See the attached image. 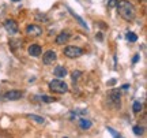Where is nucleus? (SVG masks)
Here are the masks:
<instances>
[{"mask_svg":"<svg viewBox=\"0 0 147 138\" xmlns=\"http://www.w3.org/2000/svg\"><path fill=\"white\" fill-rule=\"evenodd\" d=\"M127 40H128V41H131V43H136V41H138V36L135 34V33L129 32V33H127Z\"/></svg>","mask_w":147,"mask_h":138,"instance_id":"f3484780","label":"nucleus"},{"mask_svg":"<svg viewBox=\"0 0 147 138\" xmlns=\"http://www.w3.org/2000/svg\"><path fill=\"white\" fill-rule=\"evenodd\" d=\"M128 88H129V85H123V89H124V90H127Z\"/></svg>","mask_w":147,"mask_h":138,"instance_id":"393cba45","label":"nucleus"},{"mask_svg":"<svg viewBox=\"0 0 147 138\" xmlns=\"http://www.w3.org/2000/svg\"><path fill=\"white\" fill-rule=\"evenodd\" d=\"M41 52H42V49L38 44H33V45L29 47V55L33 56V58H38L41 55Z\"/></svg>","mask_w":147,"mask_h":138,"instance_id":"1a4fd4ad","label":"nucleus"},{"mask_svg":"<svg viewBox=\"0 0 147 138\" xmlns=\"http://www.w3.org/2000/svg\"><path fill=\"white\" fill-rule=\"evenodd\" d=\"M22 96H23V93L19 90H10L4 94V100L7 101H16L19 100V99H22Z\"/></svg>","mask_w":147,"mask_h":138,"instance_id":"6e6552de","label":"nucleus"},{"mask_svg":"<svg viewBox=\"0 0 147 138\" xmlns=\"http://www.w3.org/2000/svg\"><path fill=\"white\" fill-rule=\"evenodd\" d=\"M3 26H4L5 32L8 33V34H16L18 33V23H16L14 19H7V21H4V23H3Z\"/></svg>","mask_w":147,"mask_h":138,"instance_id":"39448f33","label":"nucleus"},{"mask_svg":"<svg viewBox=\"0 0 147 138\" xmlns=\"http://www.w3.org/2000/svg\"><path fill=\"white\" fill-rule=\"evenodd\" d=\"M56 59H57V55H56V52L52 51V49L47 51V52L42 55V62H44V64H47V66L53 64L55 62H56Z\"/></svg>","mask_w":147,"mask_h":138,"instance_id":"0eeeda50","label":"nucleus"},{"mask_svg":"<svg viewBox=\"0 0 147 138\" xmlns=\"http://www.w3.org/2000/svg\"><path fill=\"white\" fill-rule=\"evenodd\" d=\"M142 108H143V105L139 103V101H135V103H134V105H132V109H134L135 114H139V112L142 111Z\"/></svg>","mask_w":147,"mask_h":138,"instance_id":"dca6fc26","label":"nucleus"},{"mask_svg":"<svg viewBox=\"0 0 147 138\" xmlns=\"http://www.w3.org/2000/svg\"><path fill=\"white\" fill-rule=\"evenodd\" d=\"M82 74H83L82 71H74L72 74H71V78H72L74 82H78L79 78H80V75H82Z\"/></svg>","mask_w":147,"mask_h":138,"instance_id":"6ab92c4d","label":"nucleus"},{"mask_svg":"<svg viewBox=\"0 0 147 138\" xmlns=\"http://www.w3.org/2000/svg\"><path fill=\"white\" fill-rule=\"evenodd\" d=\"M64 55L69 59H75V58H79L83 55V49L79 47H65L64 48Z\"/></svg>","mask_w":147,"mask_h":138,"instance_id":"20e7f679","label":"nucleus"},{"mask_svg":"<svg viewBox=\"0 0 147 138\" xmlns=\"http://www.w3.org/2000/svg\"><path fill=\"white\" fill-rule=\"evenodd\" d=\"M108 103H109L110 107H113V108H120V90L119 89H110L108 92Z\"/></svg>","mask_w":147,"mask_h":138,"instance_id":"7ed1b4c3","label":"nucleus"},{"mask_svg":"<svg viewBox=\"0 0 147 138\" xmlns=\"http://www.w3.org/2000/svg\"><path fill=\"white\" fill-rule=\"evenodd\" d=\"M44 30H42L41 26H38V25H29L26 27V34L27 36H30V37H40Z\"/></svg>","mask_w":147,"mask_h":138,"instance_id":"423d86ee","label":"nucleus"},{"mask_svg":"<svg viewBox=\"0 0 147 138\" xmlns=\"http://www.w3.org/2000/svg\"><path fill=\"white\" fill-rule=\"evenodd\" d=\"M27 119H30V120H33L34 123H37V124H45V118L42 116H38V115H27Z\"/></svg>","mask_w":147,"mask_h":138,"instance_id":"ddd939ff","label":"nucleus"},{"mask_svg":"<svg viewBox=\"0 0 147 138\" xmlns=\"http://www.w3.org/2000/svg\"><path fill=\"white\" fill-rule=\"evenodd\" d=\"M134 133L136 134V135H143V133H144V128L140 127V126H134Z\"/></svg>","mask_w":147,"mask_h":138,"instance_id":"aec40b11","label":"nucleus"},{"mask_svg":"<svg viewBox=\"0 0 147 138\" xmlns=\"http://www.w3.org/2000/svg\"><path fill=\"white\" fill-rule=\"evenodd\" d=\"M67 69L64 67V66H56L55 67V70H53V74H55V77H57V78H64L65 75H67Z\"/></svg>","mask_w":147,"mask_h":138,"instance_id":"9d476101","label":"nucleus"},{"mask_svg":"<svg viewBox=\"0 0 147 138\" xmlns=\"http://www.w3.org/2000/svg\"><path fill=\"white\" fill-rule=\"evenodd\" d=\"M38 99H40V101H42V103H53V101H56L55 97H51V96H47V94L38 96Z\"/></svg>","mask_w":147,"mask_h":138,"instance_id":"2eb2a0df","label":"nucleus"},{"mask_svg":"<svg viewBox=\"0 0 147 138\" xmlns=\"http://www.w3.org/2000/svg\"><path fill=\"white\" fill-rule=\"evenodd\" d=\"M12 1H15V3H16V1H21V0H12Z\"/></svg>","mask_w":147,"mask_h":138,"instance_id":"a878e982","label":"nucleus"},{"mask_svg":"<svg viewBox=\"0 0 147 138\" xmlns=\"http://www.w3.org/2000/svg\"><path fill=\"white\" fill-rule=\"evenodd\" d=\"M108 131H110V134H112L113 137H120V134H119V133H116V131H115V130H113L112 127H108Z\"/></svg>","mask_w":147,"mask_h":138,"instance_id":"412c9836","label":"nucleus"},{"mask_svg":"<svg viewBox=\"0 0 147 138\" xmlns=\"http://www.w3.org/2000/svg\"><path fill=\"white\" fill-rule=\"evenodd\" d=\"M68 40H69V33L61 32L57 37H56V44H57V45H63V44H67Z\"/></svg>","mask_w":147,"mask_h":138,"instance_id":"9b49d317","label":"nucleus"},{"mask_svg":"<svg viewBox=\"0 0 147 138\" xmlns=\"http://www.w3.org/2000/svg\"><path fill=\"white\" fill-rule=\"evenodd\" d=\"M49 89L53 92V93H57V94H64V93H67L68 92V85L61 81L60 78L57 80H53L49 82Z\"/></svg>","mask_w":147,"mask_h":138,"instance_id":"f03ea898","label":"nucleus"},{"mask_svg":"<svg viewBox=\"0 0 147 138\" xmlns=\"http://www.w3.org/2000/svg\"><path fill=\"white\" fill-rule=\"evenodd\" d=\"M116 7H117V11H119V15L124 21L131 22L135 19V16H136V8L128 0H117Z\"/></svg>","mask_w":147,"mask_h":138,"instance_id":"f257e3e1","label":"nucleus"},{"mask_svg":"<svg viewBox=\"0 0 147 138\" xmlns=\"http://www.w3.org/2000/svg\"><path fill=\"white\" fill-rule=\"evenodd\" d=\"M115 84H116V81H115V80H110V81H109V82H108V85H109V86H112V85H115Z\"/></svg>","mask_w":147,"mask_h":138,"instance_id":"b1692460","label":"nucleus"},{"mask_svg":"<svg viewBox=\"0 0 147 138\" xmlns=\"http://www.w3.org/2000/svg\"><path fill=\"white\" fill-rule=\"evenodd\" d=\"M139 59H140V56H139V55H135L134 59H132V63H138V62H139Z\"/></svg>","mask_w":147,"mask_h":138,"instance_id":"5701e85b","label":"nucleus"},{"mask_svg":"<svg viewBox=\"0 0 147 138\" xmlns=\"http://www.w3.org/2000/svg\"><path fill=\"white\" fill-rule=\"evenodd\" d=\"M69 12H71V15H72L74 18H76V19H78V22H79V23H80V25H82V26H83V27H86V29H87V25L84 23V22H83V19H82L80 16H79V15H76V14H75L74 11H71V10H69Z\"/></svg>","mask_w":147,"mask_h":138,"instance_id":"a211bd4d","label":"nucleus"},{"mask_svg":"<svg viewBox=\"0 0 147 138\" xmlns=\"http://www.w3.org/2000/svg\"><path fill=\"white\" fill-rule=\"evenodd\" d=\"M10 48L12 49V51H16L18 48L22 47V40H19V38H12V40H10Z\"/></svg>","mask_w":147,"mask_h":138,"instance_id":"4468645a","label":"nucleus"},{"mask_svg":"<svg viewBox=\"0 0 147 138\" xmlns=\"http://www.w3.org/2000/svg\"><path fill=\"white\" fill-rule=\"evenodd\" d=\"M78 123H79V127L82 128V130H89L90 127H91V120H89V119H86V118H79L78 119Z\"/></svg>","mask_w":147,"mask_h":138,"instance_id":"f8f14e48","label":"nucleus"},{"mask_svg":"<svg viewBox=\"0 0 147 138\" xmlns=\"http://www.w3.org/2000/svg\"><path fill=\"white\" fill-rule=\"evenodd\" d=\"M117 4V0H108V5L109 7H116Z\"/></svg>","mask_w":147,"mask_h":138,"instance_id":"4be33fe9","label":"nucleus"}]
</instances>
